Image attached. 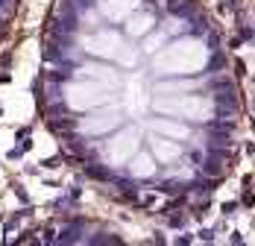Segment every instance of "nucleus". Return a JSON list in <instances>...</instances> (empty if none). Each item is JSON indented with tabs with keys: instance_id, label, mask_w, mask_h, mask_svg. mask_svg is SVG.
<instances>
[{
	"instance_id": "obj_1",
	"label": "nucleus",
	"mask_w": 255,
	"mask_h": 246,
	"mask_svg": "<svg viewBox=\"0 0 255 246\" xmlns=\"http://www.w3.org/2000/svg\"><path fill=\"white\" fill-rule=\"evenodd\" d=\"M208 47H205L200 38H179L173 41L164 53L155 56V71L158 74H167V76H191V74H200L205 65H208Z\"/></svg>"
},
{
	"instance_id": "obj_2",
	"label": "nucleus",
	"mask_w": 255,
	"mask_h": 246,
	"mask_svg": "<svg viewBox=\"0 0 255 246\" xmlns=\"http://www.w3.org/2000/svg\"><path fill=\"white\" fill-rule=\"evenodd\" d=\"M155 112L167 115V118H179V121H191V123H208L217 112L214 97L205 94H158L155 97Z\"/></svg>"
},
{
	"instance_id": "obj_3",
	"label": "nucleus",
	"mask_w": 255,
	"mask_h": 246,
	"mask_svg": "<svg viewBox=\"0 0 255 246\" xmlns=\"http://www.w3.org/2000/svg\"><path fill=\"white\" fill-rule=\"evenodd\" d=\"M82 44L97 59H115L121 65H135V50L129 47L127 41L121 38V32H115V29H97Z\"/></svg>"
},
{
	"instance_id": "obj_4",
	"label": "nucleus",
	"mask_w": 255,
	"mask_h": 246,
	"mask_svg": "<svg viewBox=\"0 0 255 246\" xmlns=\"http://www.w3.org/2000/svg\"><path fill=\"white\" fill-rule=\"evenodd\" d=\"M65 103H68V109H74V112H91V109H97V106L112 103V91H109L106 85H100V82L82 76L77 82L65 85Z\"/></svg>"
},
{
	"instance_id": "obj_5",
	"label": "nucleus",
	"mask_w": 255,
	"mask_h": 246,
	"mask_svg": "<svg viewBox=\"0 0 255 246\" xmlns=\"http://www.w3.org/2000/svg\"><path fill=\"white\" fill-rule=\"evenodd\" d=\"M138 138H141V135H138L135 126H124L118 135H112V138L106 141V147H103L106 161H109V164H127L129 158L141 149V141H138Z\"/></svg>"
},
{
	"instance_id": "obj_6",
	"label": "nucleus",
	"mask_w": 255,
	"mask_h": 246,
	"mask_svg": "<svg viewBox=\"0 0 255 246\" xmlns=\"http://www.w3.org/2000/svg\"><path fill=\"white\" fill-rule=\"evenodd\" d=\"M121 123H124V112H121V109H115L112 103H106V106L91 109V112H88V118H82V123H79V132L94 138V135L115 132Z\"/></svg>"
},
{
	"instance_id": "obj_7",
	"label": "nucleus",
	"mask_w": 255,
	"mask_h": 246,
	"mask_svg": "<svg viewBox=\"0 0 255 246\" xmlns=\"http://www.w3.org/2000/svg\"><path fill=\"white\" fill-rule=\"evenodd\" d=\"M150 147H153V158L161 161V164H173V161L182 158V141H173V138H164V135L153 132Z\"/></svg>"
},
{
	"instance_id": "obj_8",
	"label": "nucleus",
	"mask_w": 255,
	"mask_h": 246,
	"mask_svg": "<svg viewBox=\"0 0 255 246\" xmlns=\"http://www.w3.org/2000/svg\"><path fill=\"white\" fill-rule=\"evenodd\" d=\"M141 0H97V12L106 21H127Z\"/></svg>"
},
{
	"instance_id": "obj_9",
	"label": "nucleus",
	"mask_w": 255,
	"mask_h": 246,
	"mask_svg": "<svg viewBox=\"0 0 255 246\" xmlns=\"http://www.w3.org/2000/svg\"><path fill=\"white\" fill-rule=\"evenodd\" d=\"M77 74L85 76V79H94V82H100V85H106L109 91L121 88V74H118L115 68H106V65H82Z\"/></svg>"
},
{
	"instance_id": "obj_10",
	"label": "nucleus",
	"mask_w": 255,
	"mask_h": 246,
	"mask_svg": "<svg viewBox=\"0 0 255 246\" xmlns=\"http://www.w3.org/2000/svg\"><path fill=\"white\" fill-rule=\"evenodd\" d=\"M155 170H158V164H155L153 152H141L138 149L127 161V173L132 179H150V176H155Z\"/></svg>"
},
{
	"instance_id": "obj_11",
	"label": "nucleus",
	"mask_w": 255,
	"mask_h": 246,
	"mask_svg": "<svg viewBox=\"0 0 255 246\" xmlns=\"http://www.w3.org/2000/svg\"><path fill=\"white\" fill-rule=\"evenodd\" d=\"M150 129H153L155 135H164V138H173V141H188L191 138V126L188 123H179L173 118H158V121L150 123Z\"/></svg>"
},
{
	"instance_id": "obj_12",
	"label": "nucleus",
	"mask_w": 255,
	"mask_h": 246,
	"mask_svg": "<svg viewBox=\"0 0 255 246\" xmlns=\"http://www.w3.org/2000/svg\"><path fill=\"white\" fill-rule=\"evenodd\" d=\"M153 29H155V18L150 12H132L127 18V35H132V38L150 35Z\"/></svg>"
},
{
	"instance_id": "obj_13",
	"label": "nucleus",
	"mask_w": 255,
	"mask_h": 246,
	"mask_svg": "<svg viewBox=\"0 0 255 246\" xmlns=\"http://www.w3.org/2000/svg\"><path fill=\"white\" fill-rule=\"evenodd\" d=\"M164 41H167V32H161V35H155V38H150V41H144V50H147V53H155L158 44H164Z\"/></svg>"
}]
</instances>
